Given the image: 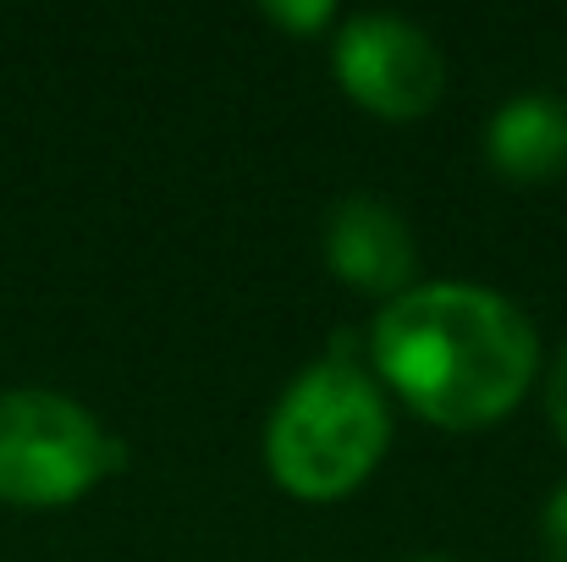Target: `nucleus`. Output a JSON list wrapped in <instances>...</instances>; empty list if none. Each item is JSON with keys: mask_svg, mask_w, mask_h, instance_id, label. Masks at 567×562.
I'll return each mask as SVG.
<instances>
[{"mask_svg": "<svg viewBox=\"0 0 567 562\" xmlns=\"http://www.w3.org/2000/svg\"><path fill=\"white\" fill-rule=\"evenodd\" d=\"M535 370V320L496 287L413 282L370 320V375L441 430L496 425Z\"/></svg>", "mask_w": 567, "mask_h": 562, "instance_id": "nucleus-1", "label": "nucleus"}, {"mask_svg": "<svg viewBox=\"0 0 567 562\" xmlns=\"http://www.w3.org/2000/svg\"><path fill=\"white\" fill-rule=\"evenodd\" d=\"M391 447L385 391L342 343L287 380L265 425V469L298 502H342Z\"/></svg>", "mask_w": 567, "mask_h": 562, "instance_id": "nucleus-2", "label": "nucleus"}, {"mask_svg": "<svg viewBox=\"0 0 567 562\" xmlns=\"http://www.w3.org/2000/svg\"><path fill=\"white\" fill-rule=\"evenodd\" d=\"M127 463L122 441L66 391H0V502L66 508Z\"/></svg>", "mask_w": 567, "mask_h": 562, "instance_id": "nucleus-3", "label": "nucleus"}, {"mask_svg": "<svg viewBox=\"0 0 567 562\" xmlns=\"http://www.w3.org/2000/svg\"><path fill=\"white\" fill-rule=\"evenodd\" d=\"M331 72L348 89V100H359L364 111H375L385 122L424 116L446 89V61H441L435 39L396 11L342 17V28L331 39Z\"/></svg>", "mask_w": 567, "mask_h": 562, "instance_id": "nucleus-4", "label": "nucleus"}, {"mask_svg": "<svg viewBox=\"0 0 567 562\" xmlns=\"http://www.w3.org/2000/svg\"><path fill=\"white\" fill-rule=\"evenodd\" d=\"M326 265L337 282L391 304L396 293L413 287L419 243H413L396 204H385L375 193H348L326 215Z\"/></svg>", "mask_w": 567, "mask_h": 562, "instance_id": "nucleus-5", "label": "nucleus"}, {"mask_svg": "<svg viewBox=\"0 0 567 562\" xmlns=\"http://www.w3.org/2000/svg\"><path fill=\"white\" fill-rule=\"evenodd\" d=\"M485 155L507 183H551L567 172V100L529 89L513 94L491 127H485Z\"/></svg>", "mask_w": 567, "mask_h": 562, "instance_id": "nucleus-6", "label": "nucleus"}, {"mask_svg": "<svg viewBox=\"0 0 567 562\" xmlns=\"http://www.w3.org/2000/svg\"><path fill=\"white\" fill-rule=\"evenodd\" d=\"M265 11H270L281 28H298V33H320V28H331V22H337V6H331V0H303V6L270 0Z\"/></svg>", "mask_w": 567, "mask_h": 562, "instance_id": "nucleus-7", "label": "nucleus"}, {"mask_svg": "<svg viewBox=\"0 0 567 562\" xmlns=\"http://www.w3.org/2000/svg\"><path fill=\"white\" fill-rule=\"evenodd\" d=\"M540 546H546V562H567V480L546 497V513H540Z\"/></svg>", "mask_w": 567, "mask_h": 562, "instance_id": "nucleus-8", "label": "nucleus"}, {"mask_svg": "<svg viewBox=\"0 0 567 562\" xmlns=\"http://www.w3.org/2000/svg\"><path fill=\"white\" fill-rule=\"evenodd\" d=\"M546 419L567 441V343H563V354L551 359V370H546Z\"/></svg>", "mask_w": 567, "mask_h": 562, "instance_id": "nucleus-9", "label": "nucleus"}, {"mask_svg": "<svg viewBox=\"0 0 567 562\" xmlns=\"http://www.w3.org/2000/svg\"><path fill=\"white\" fill-rule=\"evenodd\" d=\"M419 562H446V558H419Z\"/></svg>", "mask_w": 567, "mask_h": 562, "instance_id": "nucleus-10", "label": "nucleus"}]
</instances>
